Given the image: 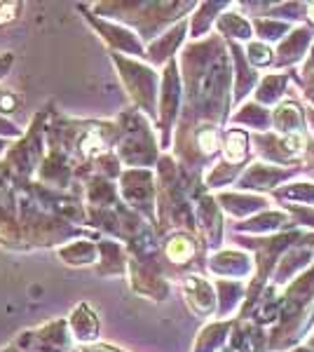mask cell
Masks as SVG:
<instances>
[{
  "instance_id": "obj_1",
  "label": "cell",
  "mask_w": 314,
  "mask_h": 352,
  "mask_svg": "<svg viewBox=\"0 0 314 352\" xmlns=\"http://www.w3.org/2000/svg\"><path fill=\"white\" fill-rule=\"evenodd\" d=\"M167 254H169L171 261L183 263V261H188L192 256V244H190V240H186V237H176V240L169 242Z\"/></svg>"
},
{
  "instance_id": "obj_2",
  "label": "cell",
  "mask_w": 314,
  "mask_h": 352,
  "mask_svg": "<svg viewBox=\"0 0 314 352\" xmlns=\"http://www.w3.org/2000/svg\"><path fill=\"white\" fill-rule=\"evenodd\" d=\"M244 136L242 134H230V139H227V157H232V160H237V157L244 155Z\"/></svg>"
},
{
  "instance_id": "obj_3",
  "label": "cell",
  "mask_w": 314,
  "mask_h": 352,
  "mask_svg": "<svg viewBox=\"0 0 314 352\" xmlns=\"http://www.w3.org/2000/svg\"><path fill=\"white\" fill-rule=\"evenodd\" d=\"M202 148L207 151V153H211V151H216V136H214V132L211 129H207V132H202Z\"/></svg>"
},
{
  "instance_id": "obj_4",
  "label": "cell",
  "mask_w": 314,
  "mask_h": 352,
  "mask_svg": "<svg viewBox=\"0 0 314 352\" xmlns=\"http://www.w3.org/2000/svg\"><path fill=\"white\" fill-rule=\"evenodd\" d=\"M12 16H14V5L0 3V24H3V21H8V19H12Z\"/></svg>"
},
{
  "instance_id": "obj_5",
  "label": "cell",
  "mask_w": 314,
  "mask_h": 352,
  "mask_svg": "<svg viewBox=\"0 0 314 352\" xmlns=\"http://www.w3.org/2000/svg\"><path fill=\"white\" fill-rule=\"evenodd\" d=\"M287 146H289L291 151H300L302 148V139H300V136H289Z\"/></svg>"
}]
</instances>
